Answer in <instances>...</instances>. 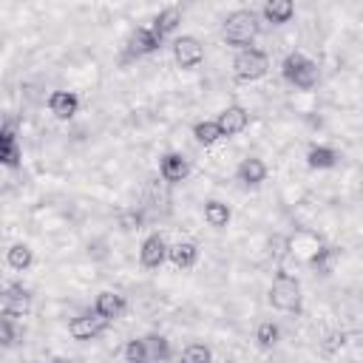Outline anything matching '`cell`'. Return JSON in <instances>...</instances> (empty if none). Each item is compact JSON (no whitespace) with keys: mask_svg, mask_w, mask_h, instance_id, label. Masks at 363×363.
<instances>
[{"mask_svg":"<svg viewBox=\"0 0 363 363\" xmlns=\"http://www.w3.org/2000/svg\"><path fill=\"white\" fill-rule=\"evenodd\" d=\"M210 360H213V352L204 343H187L179 357V363H210Z\"/></svg>","mask_w":363,"mask_h":363,"instance_id":"obj_20","label":"cell"},{"mask_svg":"<svg viewBox=\"0 0 363 363\" xmlns=\"http://www.w3.org/2000/svg\"><path fill=\"white\" fill-rule=\"evenodd\" d=\"M238 179H241L244 184H250V187H258V184L267 179V164H264V159H258V156L241 159V164H238Z\"/></svg>","mask_w":363,"mask_h":363,"instance_id":"obj_12","label":"cell"},{"mask_svg":"<svg viewBox=\"0 0 363 363\" xmlns=\"http://www.w3.org/2000/svg\"><path fill=\"white\" fill-rule=\"evenodd\" d=\"M48 111L57 116V119H71L77 111H79V99L74 91H54L48 96Z\"/></svg>","mask_w":363,"mask_h":363,"instance_id":"obj_10","label":"cell"},{"mask_svg":"<svg viewBox=\"0 0 363 363\" xmlns=\"http://www.w3.org/2000/svg\"><path fill=\"white\" fill-rule=\"evenodd\" d=\"M9 267L11 269H17V272H23V269H28L31 267V261H34V252H31V247L28 244H23V241H17V244H11L9 247Z\"/></svg>","mask_w":363,"mask_h":363,"instance_id":"obj_18","label":"cell"},{"mask_svg":"<svg viewBox=\"0 0 363 363\" xmlns=\"http://www.w3.org/2000/svg\"><path fill=\"white\" fill-rule=\"evenodd\" d=\"M284 77H286L295 88L309 91V88L318 82V65H315L309 57L292 51V54H286V60H284Z\"/></svg>","mask_w":363,"mask_h":363,"instance_id":"obj_4","label":"cell"},{"mask_svg":"<svg viewBox=\"0 0 363 363\" xmlns=\"http://www.w3.org/2000/svg\"><path fill=\"white\" fill-rule=\"evenodd\" d=\"M261 14L269 20V23H289V17L295 14V6L289 0H267Z\"/></svg>","mask_w":363,"mask_h":363,"instance_id":"obj_16","label":"cell"},{"mask_svg":"<svg viewBox=\"0 0 363 363\" xmlns=\"http://www.w3.org/2000/svg\"><path fill=\"white\" fill-rule=\"evenodd\" d=\"M173 60L179 68H196L204 60V48L193 34H182L173 40Z\"/></svg>","mask_w":363,"mask_h":363,"instance_id":"obj_5","label":"cell"},{"mask_svg":"<svg viewBox=\"0 0 363 363\" xmlns=\"http://www.w3.org/2000/svg\"><path fill=\"white\" fill-rule=\"evenodd\" d=\"M125 360L128 363H150V352H147V343L142 337H133L128 340L125 346Z\"/></svg>","mask_w":363,"mask_h":363,"instance_id":"obj_21","label":"cell"},{"mask_svg":"<svg viewBox=\"0 0 363 363\" xmlns=\"http://www.w3.org/2000/svg\"><path fill=\"white\" fill-rule=\"evenodd\" d=\"M125 309V298L119 295V292H111V289H105V292H99L96 295V303H94V312L96 315H102L105 320H111V318H119V312Z\"/></svg>","mask_w":363,"mask_h":363,"instance_id":"obj_13","label":"cell"},{"mask_svg":"<svg viewBox=\"0 0 363 363\" xmlns=\"http://www.w3.org/2000/svg\"><path fill=\"white\" fill-rule=\"evenodd\" d=\"M167 255H170V244H167V241H164L159 233H153V235H147V238L142 241V250H139V261H142L147 269H156V267H162Z\"/></svg>","mask_w":363,"mask_h":363,"instance_id":"obj_6","label":"cell"},{"mask_svg":"<svg viewBox=\"0 0 363 363\" xmlns=\"http://www.w3.org/2000/svg\"><path fill=\"white\" fill-rule=\"evenodd\" d=\"M269 71V60L261 48H241L233 60V74L244 82H255Z\"/></svg>","mask_w":363,"mask_h":363,"instance_id":"obj_3","label":"cell"},{"mask_svg":"<svg viewBox=\"0 0 363 363\" xmlns=\"http://www.w3.org/2000/svg\"><path fill=\"white\" fill-rule=\"evenodd\" d=\"M335 150L332 147H326V145H318V147H312L309 150V164L312 167H332L335 164Z\"/></svg>","mask_w":363,"mask_h":363,"instance_id":"obj_23","label":"cell"},{"mask_svg":"<svg viewBox=\"0 0 363 363\" xmlns=\"http://www.w3.org/2000/svg\"><path fill=\"white\" fill-rule=\"evenodd\" d=\"M3 162L6 164H14L17 162V142H14V133L11 130H6V136H3Z\"/></svg>","mask_w":363,"mask_h":363,"instance_id":"obj_26","label":"cell"},{"mask_svg":"<svg viewBox=\"0 0 363 363\" xmlns=\"http://www.w3.org/2000/svg\"><path fill=\"white\" fill-rule=\"evenodd\" d=\"M145 343H147V352H150V360L153 357H159V360H164L167 357V340L164 337H145Z\"/></svg>","mask_w":363,"mask_h":363,"instance_id":"obj_25","label":"cell"},{"mask_svg":"<svg viewBox=\"0 0 363 363\" xmlns=\"http://www.w3.org/2000/svg\"><path fill=\"white\" fill-rule=\"evenodd\" d=\"M258 34V14L250 9H235L224 20V37L233 45H247Z\"/></svg>","mask_w":363,"mask_h":363,"instance_id":"obj_1","label":"cell"},{"mask_svg":"<svg viewBox=\"0 0 363 363\" xmlns=\"http://www.w3.org/2000/svg\"><path fill=\"white\" fill-rule=\"evenodd\" d=\"M204 221L210 224V227H227V221H230V207L224 204V201H207L204 204Z\"/></svg>","mask_w":363,"mask_h":363,"instance_id":"obj_19","label":"cell"},{"mask_svg":"<svg viewBox=\"0 0 363 363\" xmlns=\"http://www.w3.org/2000/svg\"><path fill=\"white\" fill-rule=\"evenodd\" d=\"M3 303H6V315H11V312H23V309L28 306V292L20 289V286H11Z\"/></svg>","mask_w":363,"mask_h":363,"instance_id":"obj_22","label":"cell"},{"mask_svg":"<svg viewBox=\"0 0 363 363\" xmlns=\"http://www.w3.org/2000/svg\"><path fill=\"white\" fill-rule=\"evenodd\" d=\"M159 173H162L164 182L176 184V182H184V179H187L190 164H187V159H184L182 153H164L162 162H159Z\"/></svg>","mask_w":363,"mask_h":363,"instance_id":"obj_8","label":"cell"},{"mask_svg":"<svg viewBox=\"0 0 363 363\" xmlns=\"http://www.w3.org/2000/svg\"><path fill=\"white\" fill-rule=\"evenodd\" d=\"M159 40H162V37H159L150 26H139V28L128 37V51L136 54V57H139V54H147V51H153V48L159 45Z\"/></svg>","mask_w":363,"mask_h":363,"instance_id":"obj_11","label":"cell"},{"mask_svg":"<svg viewBox=\"0 0 363 363\" xmlns=\"http://www.w3.org/2000/svg\"><path fill=\"white\" fill-rule=\"evenodd\" d=\"M193 136H196L199 145L210 147V145H216V142L221 139V128H218L216 119H201V122L193 125Z\"/></svg>","mask_w":363,"mask_h":363,"instance_id":"obj_17","label":"cell"},{"mask_svg":"<svg viewBox=\"0 0 363 363\" xmlns=\"http://www.w3.org/2000/svg\"><path fill=\"white\" fill-rule=\"evenodd\" d=\"M255 340H258L261 349L275 346V343H278V326H275V323H261V326L255 329Z\"/></svg>","mask_w":363,"mask_h":363,"instance_id":"obj_24","label":"cell"},{"mask_svg":"<svg viewBox=\"0 0 363 363\" xmlns=\"http://www.w3.org/2000/svg\"><path fill=\"white\" fill-rule=\"evenodd\" d=\"M105 318L102 315H79V318H74L71 320V326H68V332L77 337V340H91V337H96L102 329H105Z\"/></svg>","mask_w":363,"mask_h":363,"instance_id":"obj_9","label":"cell"},{"mask_svg":"<svg viewBox=\"0 0 363 363\" xmlns=\"http://www.w3.org/2000/svg\"><path fill=\"white\" fill-rule=\"evenodd\" d=\"M218 128H221V136H235L241 133L247 125H250V113L241 108V105H227L221 113H218Z\"/></svg>","mask_w":363,"mask_h":363,"instance_id":"obj_7","label":"cell"},{"mask_svg":"<svg viewBox=\"0 0 363 363\" xmlns=\"http://www.w3.org/2000/svg\"><path fill=\"white\" fill-rule=\"evenodd\" d=\"M182 23V9L179 6H167V9H162L156 17H153V31L159 34V37H164V34H170V31H176V26Z\"/></svg>","mask_w":363,"mask_h":363,"instance_id":"obj_15","label":"cell"},{"mask_svg":"<svg viewBox=\"0 0 363 363\" xmlns=\"http://www.w3.org/2000/svg\"><path fill=\"white\" fill-rule=\"evenodd\" d=\"M269 303L281 312H295L301 306V284L295 275H286V272H278L272 278V286H269Z\"/></svg>","mask_w":363,"mask_h":363,"instance_id":"obj_2","label":"cell"},{"mask_svg":"<svg viewBox=\"0 0 363 363\" xmlns=\"http://www.w3.org/2000/svg\"><path fill=\"white\" fill-rule=\"evenodd\" d=\"M167 258L173 261V267L190 269L196 264V258H199V247L193 241H176V244H170V255Z\"/></svg>","mask_w":363,"mask_h":363,"instance_id":"obj_14","label":"cell"}]
</instances>
